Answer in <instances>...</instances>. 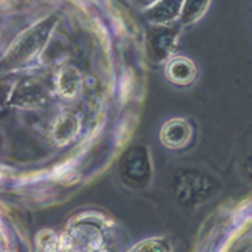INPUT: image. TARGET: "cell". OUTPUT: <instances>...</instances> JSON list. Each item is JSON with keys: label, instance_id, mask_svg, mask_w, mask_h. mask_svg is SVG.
<instances>
[{"label": "cell", "instance_id": "1", "mask_svg": "<svg viewBox=\"0 0 252 252\" xmlns=\"http://www.w3.org/2000/svg\"><path fill=\"white\" fill-rule=\"evenodd\" d=\"M206 3H209V0H188L185 6L183 19L194 20L199 18L203 13V9H206Z\"/></svg>", "mask_w": 252, "mask_h": 252}]
</instances>
